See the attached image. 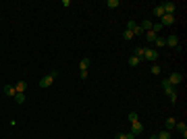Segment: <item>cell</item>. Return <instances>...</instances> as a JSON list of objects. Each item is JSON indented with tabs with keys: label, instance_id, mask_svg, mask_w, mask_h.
Listing matches in <instances>:
<instances>
[{
	"label": "cell",
	"instance_id": "1",
	"mask_svg": "<svg viewBox=\"0 0 187 139\" xmlns=\"http://www.w3.org/2000/svg\"><path fill=\"white\" fill-rule=\"evenodd\" d=\"M141 60L156 62V60H158V50H156V48H146V50H143V56H141Z\"/></svg>",
	"mask_w": 187,
	"mask_h": 139
},
{
	"label": "cell",
	"instance_id": "2",
	"mask_svg": "<svg viewBox=\"0 0 187 139\" xmlns=\"http://www.w3.org/2000/svg\"><path fill=\"white\" fill-rule=\"evenodd\" d=\"M58 77V71H52L50 75H46V77H42L40 79V87H50L52 83H54V79Z\"/></svg>",
	"mask_w": 187,
	"mask_h": 139
},
{
	"label": "cell",
	"instance_id": "3",
	"mask_svg": "<svg viewBox=\"0 0 187 139\" xmlns=\"http://www.w3.org/2000/svg\"><path fill=\"white\" fill-rule=\"evenodd\" d=\"M166 81L171 83V85H173V87H177V85H179V83L183 81V75H181V73H171V75H168V77H166Z\"/></svg>",
	"mask_w": 187,
	"mask_h": 139
},
{
	"label": "cell",
	"instance_id": "4",
	"mask_svg": "<svg viewBox=\"0 0 187 139\" xmlns=\"http://www.w3.org/2000/svg\"><path fill=\"white\" fill-rule=\"evenodd\" d=\"M160 6H162L164 15H175V12H177V4H175V2H162Z\"/></svg>",
	"mask_w": 187,
	"mask_h": 139
},
{
	"label": "cell",
	"instance_id": "5",
	"mask_svg": "<svg viewBox=\"0 0 187 139\" xmlns=\"http://www.w3.org/2000/svg\"><path fill=\"white\" fill-rule=\"evenodd\" d=\"M177 23V17L175 15H162V19H160V25L166 27V25H175Z\"/></svg>",
	"mask_w": 187,
	"mask_h": 139
},
{
	"label": "cell",
	"instance_id": "6",
	"mask_svg": "<svg viewBox=\"0 0 187 139\" xmlns=\"http://www.w3.org/2000/svg\"><path fill=\"white\" fill-rule=\"evenodd\" d=\"M131 133H133V135H141V133H143V125H141L139 120L131 123Z\"/></svg>",
	"mask_w": 187,
	"mask_h": 139
},
{
	"label": "cell",
	"instance_id": "7",
	"mask_svg": "<svg viewBox=\"0 0 187 139\" xmlns=\"http://www.w3.org/2000/svg\"><path fill=\"white\" fill-rule=\"evenodd\" d=\"M166 46L177 48L179 46V37H177V35H168V37H166Z\"/></svg>",
	"mask_w": 187,
	"mask_h": 139
},
{
	"label": "cell",
	"instance_id": "8",
	"mask_svg": "<svg viewBox=\"0 0 187 139\" xmlns=\"http://www.w3.org/2000/svg\"><path fill=\"white\" fill-rule=\"evenodd\" d=\"M175 127H177V131L183 135V139H187V125H185V123H177Z\"/></svg>",
	"mask_w": 187,
	"mask_h": 139
},
{
	"label": "cell",
	"instance_id": "9",
	"mask_svg": "<svg viewBox=\"0 0 187 139\" xmlns=\"http://www.w3.org/2000/svg\"><path fill=\"white\" fill-rule=\"evenodd\" d=\"M25 89H27V81H19L15 85V92L17 93H25Z\"/></svg>",
	"mask_w": 187,
	"mask_h": 139
},
{
	"label": "cell",
	"instance_id": "10",
	"mask_svg": "<svg viewBox=\"0 0 187 139\" xmlns=\"http://www.w3.org/2000/svg\"><path fill=\"white\" fill-rule=\"evenodd\" d=\"M175 125H177V118L175 116H168V118H166V131H171V129H175Z\"/></svg>",
	"mask_w": 187,
	"mask_h": 139
},
{
	"label": "cell",
	"instance_id": "11",
	"mask_svg": "<svg viewBox=\"0 0 187 139\" xmlns=\"http://www.w3.org/2000/svg\"><path fill=\"white\" fill-rule=\"evenodd\" d=\"M162 87H164V92H166V96H171V93H175V87H173L171 83L166 81V79H164V81H162Z\"/></svg>",
	"mask_w": 187,
	"mask_h": 139
},
{
	"label": "cell",
	"instance_id": "12",
	"mask_svg": "<svg viewBox=\"0 0 187 139\" xmlns=\"http://www.w3.org/2000/svg\"><path fill=\"white\" fill-rule=\"evenodd\" d=\"M87 69H90V58L83 56V58H81V62H79V71H87Z\"/></svg>",
	"mask_w": 187,
	"mask_h": 139
},
{
	"label": "cell",
	"instance_id": "13",
	"mask_svg": "<svg viewBox=\"0 0 187 139\" xmlns=\"http://www.w3.org/2000/svg\"><path fill=\"white\" fill-rule=\"evenodd\" d=\"M15 85H4V96H9V98H15Z\"/></svg>",
	"mask_w": 187,
	"mask_h": 139
},
{
	"label": "cell",
	"instance_id": "14",
	"mask_svg": "<svg viewBox=\"0 0 187 139\" xmlns=\"http://www.w3.org/2000/svg\"><path fill=\"white\" fill-rule=\"evenodd\" d=\"M154 44H156V48H164V46H166V37H162V35H158Z\"/></svg>",
	"mask_w": 187,
	"mask_h": 139
},
{
	"label": "cell",
	"instance_id": "15",
	"mask_svg": "<svg viewBox=\"0 0 187 139\" xmlns=\"http://www.w3.org/2000/svg\"><path fill=\"white\" fill-rule=\"evenodd\" d=\"M156 37H158V35L154 33V31H146V40H148L150 44H154V42H156Z\"/></svg>",
	"mask_w": 187,
	"mask_h": 139
},
{
	"label": "cell",
	"instance_id": "16",
	"mask_svg": "<svg viewBox=\"0 0 187 139\" xmlns=\"http://www.w3.org/2000/svg\"><path fill=\"white\" fill-rule=\"evenodd\" d=\"M139 27L143 29V31H150V29H152V21H150V19H146V21H143Z\"/></svg>",
	"mask_w": 187,
	"mask_h": 139
},
{
	"label": "cell",
	"instance_id": "17",
	"mask_svg": "<svg viewBox=\"0 0 187 139\" xmlns=\"http://www.w3.org/2000/svg\"><path fill=\"white\" fill-rule=\"evenodd\" d=\"M154 17H158V19H162V15H164V11H162V6H154Z\"/></svg>",
	"mask_w": 187,
	"mask_h": 139
},
{
	"label": "cell",
	"instance_id": "18",
	"mask_svg": "<svg viewBox=\"0 0 187 139\" xmlns=\"http://www.w3.org/2000/svg\"><path fill=\"white\" fill-rule=\"evenodd\" d=\"M150 31H154L156 35H160V31H162V25H160V23H152V29H150Z\"/></svg>",
	"mask_w": 187,
	"mask_h": 139
},
{
	"label": "cell",
	"instance_id": "19",
	"mask_svg": "<svg viewBox=\"0 0 187 139\" xmlns=\"http://www.w3.org/2000/svg\"><path fill=\"white\" fill-rule=\"evenodd\" d=\"M139 62H141V58H137V56H131V58H129V67H137Z\"/></svg>",
	"mask_w": 187,
	"mask_h": 139
},
{
	"label": "cell",
	"instance_id": "20",
	"mask_svg": "<svg viewBox=\"0 0 187 139\" xmlns=\"http://www.w3.org/2000/svg\"><path fill=\"white\" fill-rule=\"evenodd\" d=\"M158 139H171V131H166V129L160 131V133H158Z\"/></svg>",
	"mask_w": 187,
	"mask_h": 139
},
{
	"label": "cell",
	"instance_id": "21",
	"mask_svg": "<svg viewBox=\"0 0 187 139\" xmlns=\"http://www.w3.org/2000/svg\"><path fill=\"white\" fill-rule=\"evenodd\" d=\"M143 50H146V48H143V46H137V48H135V52H133V56L141 58V56H143Z\"/></svg>",
	"mask_w": 187,
	"mask_h": 139
},
{
	"label": "cell",
	"instance_id": "22",
	"mask_svg": "<svg viewBox=\"0 0 187 139\" xmlns=\"http://www.w3.org/2000/svg\"><path fill=\"white\" fill-rule=\"evenodd\" d=\"M15 100L17 104H25V93H15Z\"/></svg>",
	"mask_w": 187,
	"mask_h": 139
},
{
	"label": "cell",
	"instance_id": "23",
	"mask_svg": "<svg viewBox=\"0 0 187 139\" xmlns=\"http://www.w3.org/2000/svg\"><path fill=\"white\" fill-rule=\"evenodd\" d=\"M106 6H108V9H117L118 0H106Z\"/></svg>",
	"mask_w": 187,
	"mask_h": 139
},
{
	"label": "cell",
	"instance_id": "24",
	"mask_svg": "<svg viewBox=\"0 0 187 139\" xmlns=\"http://www.w3.org/2000/svg\"><path fill=\"white\" fill-rule=\"evenodd\" d=\"M133 37H135V35H133V31H127V29L123 31V40H133Z\"/></svg>",
	"mask_w": 187,
	"mask_h": 139
},
{
	"label": "cell",
	"instance_id": "25",
	"mask_svg": "<svg viewBox=\"0 0 187 139\" xmlns=\"http://www.w3.org/2000/svg\"><path fill=\"white\" fill-rule=\"evenodd\" d=\"M133 35H146V31L141 29L139 25H135V29H133Z\"/></svg>",
	"mask_w": 187,
	"mask_h": 139
},
{
	"label": "cell",
	"instance_id": "26",
	"mask_svg": "<svg viewBox=\"0 0 187 139\" xmlns=\"http://www.w3.org/2000/svg\"><path fill=\"white\" fill-rule=\"evenodd\" d=\"M152 73L154 75H160V64H152Z\"/></svg>",
	"mask_w": 187,
	"mask_h": 139
},
{
	"label": "cell",
	"instance_id": "27",
	"mask_svg": "<svg viewBox=\"0 0 187 139\" xmlns=\"http://www.w3.org/2000/svg\"><path fill=\"white\" fill-rule=\"evenodd\" d=\"M129 120L135 123V120H137V112H129Z\"/></svg>",
	"mask_w": 187,
	"mask_h": 139
},
{
	"label": "cell",
	"instance_id": "28",
	"mask_svg": "<svg viewBox=\"0 0 187 139\" xmlns=\"http://www.w3.org/2000/svg\"><path fill=\"white\" fill-rule=\"evenodd\" d=\"M168 100H171V104H175V102H177V92L171 93V96H168Z\"/></svg>",
	"mask_w": 187,
	"mask_h": 139
},
{
	"label": "cell",
	"instance_id": "29",
	"mask_svg": "<svg viewBox=\"0 0 187 139\" xmlns=\"http://www.w3.org/2000/svg\"><path fill=\"white\" fill-rule=\"evenodd\" d=\"M125 139H135V135H133V133L129 131V133H125Z\"/></svg>",
	"mask_w": 187,
	"mask_h": 139
},
{
	"label": "cell",
	"instance_id": "30",
	"mask_svg": "<svg viewBox=\"0 0 187 139\" xmlns=\"http://www.w3.org/2000/svg\"><path fill=\"white\" fill-rule=\"evenodd\" d=\"M117 139H125V133H117Z\"/></svg>",
	"mask_w": 187,
	"mask_h": 139
}]
</instances>
